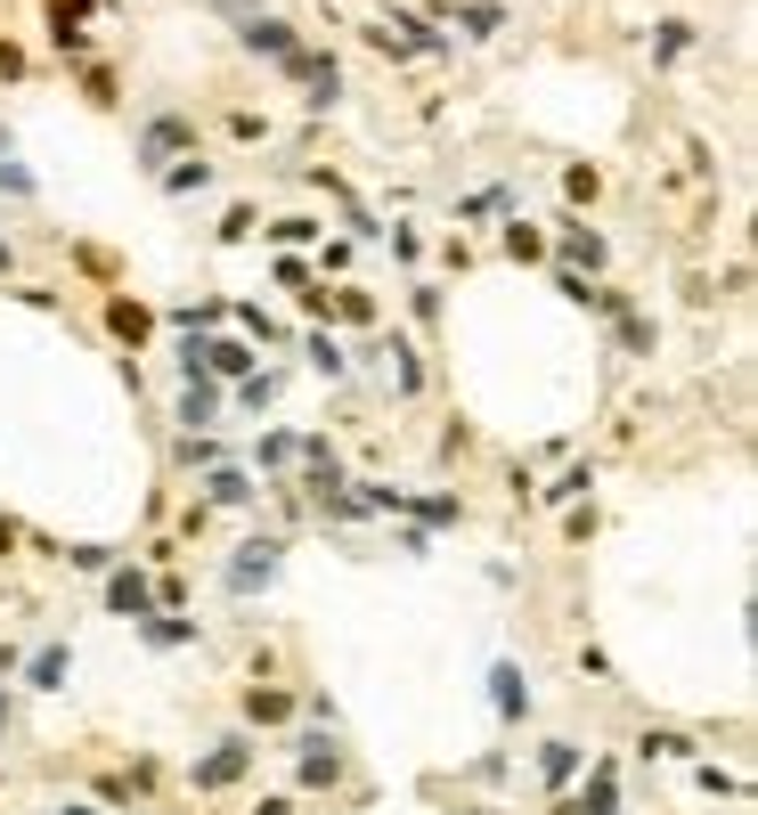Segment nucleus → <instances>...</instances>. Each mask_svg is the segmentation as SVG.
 Here are the masks:
<instances>
[{
    "instance_id": "obj_4",
    "label": "nucleus",
    "mask_w": 758,
    "mask_h": 815,
    "mask_svg": "<svg viewBox=\"0 0 758 815\" xmlns=\"http://www.w3.org/2000/svg\"><path fill=\"white\" fill-rule=\"evenodd\" d=\"M563 254H572V261H587V269H596V261H604V237H596V228H572V237H563Z\"/></svg>"
},
{
    "instance_id": "obj_5",
    "label": "nucleus",
    "mask_w": 758,
    "mask_h": 815,
    "mask_svg": "<svg viewBox=\"0 0 758 815\" xmlns=\"http://www.w3.org/2000/svg\"><path fill=\"white\" fill-rule=\"evenodd\" d=\"M163 187H172V196H196V187H213V172H204V163H180Z\"/></svg>"
},
{
    "instance_id": "obj_7",
    "label": "nucleus",
    "mask_w": 758,
    "mask_h": 815,
    "mask_svg": "<svg viewBox=\"0 0 758 815\" xmlns=\"http://www.w3.org/2000/svg\"><path fill=\"white\" fill-rule=\"evenodd\" d=\"M302 783H334V750H310V759H302Z\"/></svg>"
},
{
    "instance_id": "obj_1",
    "label": "nucleus",
    "mask_w": 758,
    "mask_h": 815,
    "mask_svg": "<svg viewBox=\"0 0 758 815\" xmlns=\"http://www.w3.org/2000/svg\"><path fill=\"white\" fill-rule=\"evenodd\" d=\"M490 694H498V718H522V709H531V685H522L514 668H498V677H490Z\"/></svg>"
},
{
    "instance_id": "obj_9",
    "label": "nucleus",
    "mask_w": 758,
    "mask_h": 815,
    "mask_svg": "<svg viewBox=\"0 0 758 815\" xmlns=\"http://www.w3.org/2000/svg\"><path fill=\"white\" fill-rule=\"evenodd\" d=\"M74 815H90V807H74Z\"/></svg>"
},
{
    "instance_id": "obj_6",
    "label": "nucleus",
    "mask_w": 758,
    "mask_h": 815,
    "mask_svg": "<svg viewBox=\"0 0 758 815\" xmlns=\"http://www.w3.org/2000/svg\"><path fill=\"white\" fill-rule=\"evenodd\" d=\"M180 416H188V425H196V416H213V392H204V384H188V392H180Z\"/></svg>"
},
{
    "instance_id": "obj_2",
    "label": "nucleus",
    "mask_w": 758,
    "mask_h": 815,
    "mask_svg": "<svg viewBox=\"0 0 758 815\" xmlns=\"http://www.w3.org/2000/svg\"><path fill=\"white\" fill-rule=\"evenodd\" d=\"M269 562H278V547H245L228 579H237V588H261V579H269Z\"/></svg>"
},
{
    "instance_id": "obj_8",
    "label": "nucleus",
    "mask_w": 758,
    "mask_h": 815,
    "mask_svg": "<svg viewBox=\"0 0 758 815\" xmlns=\"http://www.w3.org/2000/svg\"><path fill=\"white\" fill-rule=\"evenodd\" d=\"M115 334H131V343H139V334H147V310H131V302H115Z\"/></svg>"
},
{
    "instance_id": "obj_3",
    "label": "nucleus",
    "mask_w": 758,
    "mask_h": 815,
    "mask_svg": "<svg viewBox=\"0 0 758 815\" xmlns=\"http://www.w3.org/2000/svg\"><path fill=\"white\" fill-rule=\"evenodd\" d=\"M237 775H245V750H237V742H221L213 759H204V783H237Z\"/></svg>"
}]
</instances>
